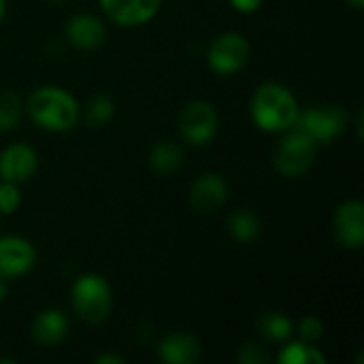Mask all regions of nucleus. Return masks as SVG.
I'll use <instances>...</instances> for the list:
<instances>
[{
  "instance_id": "1",
  "label": "nucleus",
  "mask_w": 364,
  "mask_h": 364,
  "mask_svg": "<svg viewBox=\"0 0 364 364\" xmlns=\"http://www.w3.org/2000/svg\"><path fill=\"white\" fill-rule=\"evenodd\" d=\"M26 111L38 128L49 132H66L79 117L75 96L58 85H43L34 90L26 102Z\"/></svg>"
},
{
  "instance_id": "2",
  "label": "nucleus",
  "mask_w": 364,
  "mask_h": 364,
  "mask_svg": "<svg viewBox=\"0 0 364 364\" xmlns=\"http://www.w3.org/2000/svg\"><path fill=\"white\" fill-rule=\"evenodd\" d=\"M294 94L282 83H262L252 98V119L264 132H286L299 115Z\"/></svg>"
},
{
  "instance_id": "3",
  "label": "nucleus",
  "mask_w": 364,
  "mask_h": 364,
  "mask_svg": "<svg viewBox=\"0 0 364 364\" xmlns=\"http://www.w3.org/2000/svg\"><path fill=\"white\" fill-rule=\"evenodd\" d=\"M70 301L77 316L83 322L98 324L109 318L113 305V292L109 282L98 273H85L77 277L70 290Z\"/></svg>"
},
{
  "instance_id": "4",
  "label": "nucleus",
  "mask_w": 364,
  "mask_h": 364,
  "mask_svg": "<svg viewBox=\"0 0 364 364\" xmlns=\"http://www.w3.org/2000/svg\"><path fill=\"white\" fill-rule=\"evenodd\" d=\"M348 126V111L339 105H320L299 111L294 130L309 136L316 145H328L343 134Z\"/></svg>"
},
{
  "instance_id": "5",
  "label": "nucleus",
  "mask_w": 364,
  "mask_h": 364,
  "mask_svg": "<svg viewBox=\"0 0 364 364\" xmlns=\"http://www.w3.org/2000/svg\"><path fill=\"white\" fill-rule=\"evenodd\" d=\"M316 149L318 145L309 136L290 128V132L282 139V143L273 154V166L277 173H282L288 179L301 177L311 168L316 160Z\"/></svg>"
},
{
  "instance_id": "6",
  "label": "nucleus",
  "mask_w": 364,
  "mask_h": 364,
  "mask_svg": "<svg viewBox=\"0 0 364 364\" xmlns=\"http://www.w3.org/2000/svg\"><path fill=\"white\" fill-rule=\"evenodd\" d=\"M250 58L247 38L239 32H224L220 34L207 53V64L218 75H235L239 73Z\"/></svg>"
},
{
  "instance_id": "7",
  "label": "nucleus",
  "mask_w": 364,
  "mask_h": 364,
  "mask_svg": "<svg viewBox=\"0 0 364 364\" xmlns=\"http://www.w3.org/2000/svg\"><path fill=\"white\" fill-rule=\"evenodd\" d=\"M179 132L188 143L196 147L211 143L218 132V113L213 105L205 100L188 102L179 113Z\"/></svg>"
},
{
  "instance_id": "8",
  "label": "nucleus",
  "mask_w": 364,
  "mask_h": 364,
  "mask_svg": "<svg viewBox=\"0 0 364 364\" xmlns=\"http://www.w3.org/2000/svg\"><path fill=\"white\" fill-rule=\"evenodd\" d=\"M38 166L36 151L26 143H13L0 151V179L11 183H26Z\"/></svg>"
},
{
  "instance_id": "9",
  "label": "nucleus",
  "mask_w": 364,
  "mask_h": 364,
  "mask_svg": "<svg viewBox=\"0 0 364 364\" xmlns=\"http://www.w3.org/2000/svg\"><path fill=\"white\" fill-rule=\"evenodd\" d=\"M335 239L348 250H360L364 243V205L360 200H346L335 211Z\"/></svg>"
},
{
  "instance_id": "10",
  "label": "nucleus",
  "mask_w": 364,
  "mask_h": 364,
  "mask_svg": "<svg viewBox=\"0 0 364 364\" xmlns=\"http://www.w3.org/2000/svg\"><path fill=\"white\" fill-rule=\"evenodd\" d=\"M160 4L162 0H100L105 15L113 23L126 28H134L154 19L160 11Z\"/></svg>"
},
{
  "instance_id": "11",
  "label": "nucleus",
  "mask_w": 364,
  "mask_h": 364,
  "mask_svg": "<svg viewBox=\"0 0 364 364\" xmlns=\"http://www.w3.org/2000/svg\"><path fill=\"white\" fill-rule=\"evenodd\" d=\"M36 260V252L30 241L21 237H2L0 239V277L13 279L26 275Z\"/></svg>"
},
{
  "instance_id": "12",
  "label": "nucleus",
  "mask_w": 364,
  "mask_h": 364,
  "mask_svg": "<svg viewBox=\"0 0 364 364\" xmlns=\"http://www.w3.org/2000/svg\"><path fill=\"white\" fill-rule=\"evenodd\" d=\"M228 200V183L218 173H205L190 186V205L198 213H215Z\"/></svg>"
},
{
  "instance_id": "13",
  "label": "nucleus",
  "mask_w": 364,
  "mask_h": 364,
  "mask_svg": "<svg viewBox=\"0 0 364 364\" xmlns=\"http://www.w3.org/2000/svg\"><path fill=\"white\" fill-rule=\"evenodd\" d=\"M105 23L94 15H75L66 23V38L70 41V45L83 51L98 49L105 43Z\"/></svg>"
},
{
  "instance_id": "14",
  "label": "nucleus",
  "mask_w": 364,
  "mask_h": 364,
  "mask_svg": "<svg viewBox=\"0 0 364 364\" xmlns=\"http://www.w3.org/2000/svg\"><path fill=\"white\" fill-rule=\"evenodd\" d=\"M200 341L188 333H171L158 348L160 360L166 364H194L200 358Z\"/></svg>"
},
{
  "instance_id": "15",
  "label": "nucleus",
  "mask_w": 364,
  "mask_h": 364,
  "mask_svg": "<svg viewBox=\"0 0 364 364\" xmlns=\"http://www.w3.org/2000/svg\"><path fill=\"white\" fill-rule=\"evenodd\" d=\"M68 333V318L60 309H45L32 322V337L38 346H55Z\"/></svg>"
},
{
  "instance_id": "16",
  "label": "nucleus",
  "mask_w": 364,
  "mask_h": 364,
  "mask_svg": "<svg viewBox=\"0 0 364 364\" xmlns=\"http://www.w3.org/2000/svg\"><path fill=\"white\" fill-rule=\"evenodd\" d=\"M181 162H183V151L175 141H160L151 147L149 164L156 173L171 175L181 166Z\"/></svg>"
},
{
  "instance_id": "17",
  "label": "nucleus",
  "mask_w": 364,
  "mask_h": 364,
  "mask_svg": "<svg viewBox=\"0 0 364 364\" xmlns=\"http://www.w3.org/2000/svg\"><path fill=\"white\" fill-rule=\"evenodd\" d=\"M228 230L230 235L241 241V243H250L258 237L260 232V220L254 211L250 209H237L232 211V215L228 218Z\"/></svg>"
},
{
  "instance_id": "18",
  "label": "nucleus",
  "mask_w": 364,
  "mask_h": 364,
  "mask_svg": "<svg viewBox=\"0 0 364 364\" xmlns=\"http://www.w3.org/2000/svg\"><path fill=\"white\" fill-rule=\"evenodd\" d=\"M258 328L262 333L264 339L273 341V343H279V341H286L290 339V335L294 333V326H292V320L282 314V311H267L260 322H258Z\"/></svg>"
},
{
  "instance_id": "19",
  "label": "nucleus",
  "mask_w": 364,
  "mask_h": 364,
  "mask_svg": "<svg viewBox=\"0 0 364 364\" xmlns=\"http://www.w3.org/2000/svg\"><path fill=\"white\" fill-rule=\"evenodd\" d=\"M279 363L284 364H324V354L314 346L305 341H292L279 352Z\"/></svg>"
},
{
  "instance_id": "20",
  "label": "nucleus",
  "mask_w": 364,
  "mask_h": 364,
  "mask_svg": "<svg viewBox=\"0 0 364 364\" xmlns=\"http://www.w3.org/2000/svg\"><path fill=\"white\" fill-rule=\"evenodd\" d=\"M21 98L15 92H2L0 94V132L13 130L21 119Z\"/></svg>"
},
{
  "instance_id": "21",
  "label": "nucleus",
  "mask_w": 364,
  "mask_h": 364,
  "mask_svg": "<svg viewBox=\"0 0 364 364\" xmlns=\"http://www.w3.org/2000/svg\"><path fill=\"white\" fill-rule=\"evenodd\" d=\"M113 113H115V102H113L109 96L98 94L96 98H92V100L87 102V109H85V122H87L90 126L98 128V126H102V124L111 122Z\"/></svg>"
},
{
  "instance_id": "22",
  "label": "nucleus",
  "mask_w": 364,
  "mask_h": 364,
  "mask_svg": "<svg viewBox=\"0 0 364 364\" xmlns=\"http://www.w3.org/2000/svg\"><path fill=\"white\" fill-rule=\"evenodd\" d=\"M19 205H21V194H19L17 183L2 181L0 183V213L11 215L19 209Z\"/></svg>"
},
{
  "instance_id": "23",
  "label": "nucleus",
  "mask_w": 364,
  "mask_h": 364,
  "mask_svg": "<svg viewBox=\"0 0 364 364\" xmlns=\"http://www.w3.org/2000/svg\"><path fill=\"white\" fill-rule=\"evenodd\" d=\"M322 333H324V324L314 316L303 318L299 324V335H301V341L305 343H316L322 337Z\"/></svg>"
},
{
  "instance_id": "24",
  "label": "nucleus",
  "mask_w": 364,
  "mask_h": 364,
  "mask_svg": "<svg viewBox=\"0 0 364 364\" xmlns=\"http://www.w3.org/2000/svg\"><path fill=\"white\" fill-rule=\"evenodd\" d=\"M267 360H269L267 352L260 346H256V343H247L239 352V363L241 364H262L267 363Z\"/></svg>"
},
{
  "instance_id": "25",
  "label": "nucleus",
  "mask_w": 364,
  "mask_h": 364,
  "mask_svg": "<svg viewBox=\"0 0 364 364\" xmlns=\"http://www.w3.org/2000/svg\"><path fill=\"white\" fill-rule=\"evenodd\" d=\"M230 4L239 11V13H254L260 9L262 0H230Z\"/></svg>"
},
{
  "instance_id": "26",
  "label": "nucleus",
  "mask_w": 364,
  "mask_h": 364,
  "mask_svg": "<svg viewBox=\"0 0 364 364\" xmlns=\"http://www.w3.org/2000/svg\"><path fill=\"white\" fill-rule=\"evenodd\" d=\"M96 363L98 364H109V363L122 364L124 363V358H122V356H113V354H102V356H98V358H96Z\"/></svg>"
},
{
  "instance_id": "27",
  "label": "nucleus",
  "mask_w": 364,
  "mask_h": 364,
  "mask_svg": "<svg viewBox=\"0 0 364 364\" xmlns=\"http://www.w3.org/2000/svg\"><path fill=\"white\" fill-rule=\"evenodd\" d=\"M6 284H4V277H0V303L4 301V296H6Z\"/></svg>"
},
{
  "instance_id": "28",
  "label": "nucleus",
  "mask_w": 364,
  "mask_h": 364,
  "mask_svg": "<svg viewBox=\"0 0 364 364\" xmlns=\"http://www.w3.org/2000/svg\"><path fill=\"white\" fill-rule=\"evenodd\" d=\"M354 9H363V4H364V0H348Z\"/></svg>"
},
{
  "instance_id": "29",
  "label": "nucleus",
  "mask_w": 364,
  "mask_h": 364,
  "mask_svg": "<svg viewBox=\"0 0 364 364\" xmlns=\"http://www.w3.org/2000/svg\"><path fill=\"white\" fill-rule=\"evenodd\" d=\"M4 11H6V4H4V0H0V21L4 17Z\"/></svg>"
}]
</instances>
